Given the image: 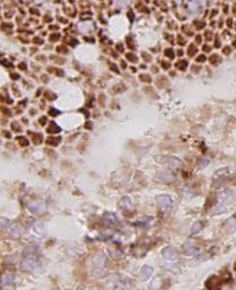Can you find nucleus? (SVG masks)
<instances>
[{"label": "nucleus", "instance_id": "0eeeda50", "mask_svg": "<svg viewBox=\"0 0 236 290\" xmlns=\"http://www.w3.org/2000/svg\"><path fill=\"white\" fill-rule=\"evenodd\" d=\"M120 207L124 208L125 210H130L132 208L131 199H128V198H123V200L120 201Z\"/></svg>", "mask_w": 236, "mask_h": 290}, {"label": "nucleus", "instance_id": "f03ea898", "mask_svg": "<svg viewBox=\"0 0 236 290\" xmlns=\"http://www.w3.org/2000/svg\"><path fill=\"white\" fill-rule=\"evenodd\" d=\"M157 201H158V205H159L160 209L162 210L163 213H167L169 212L173 206V201H171L170 197L166 196V195H161V196L157 197Z\"/></svg>", "mask_w": 236, "mask_h": 290}, {"label": "nucleus", "instance_id": "9b49d317", "mask_svg": "<svg viewBox=\"0 0 236 290\" xmlns=\"http://www.w3.org/2000/svg\"><path fill=\"white\" fill-rule=\"evenodd\" d=\"M209 164V160H207V158H200L199 160H198V165H199V167H206Z\"/></svg>", "mask_w": 236, "mask_h": 290}, {"label": "nucleus", "instance_id": "423d86ee", "mask_svg": "<svg viewBox=\"0 0 236 290\" xmlns=\"http://www.w3.org/2000/svg\"><path fill=\"white\" fill-rule=\"evenodd\" d=\"M151 273H152V268L150 267V266H144L141 271V278L143 280H146L151 276Z\"/></svg>", "mask_w": 236, "mask_h": 290}, {"label": "nucleus", "instance_id": "f8f14e48", "mask_svg": "<svg viewBox=\"0 0 236 290\" xmlns=\"http://www.w3.org/2000/svg\"><path fill=\"white\" fill-rule=\"evenodd\" d=\"M235 270H236V266H235Z\"/></svg>", "mask_w": 236, "mask_h": 290}, {"label": "nucleus", "instance_id": "20e7f679", "mask_svg": "<svg viewBox=\"0 0 236 290\" xmlns=\"http://www.w3.org/2000/svg\"><path fill=\"white\" fill-rule=\"evenodd\" d=\"M163 257L166 259H175L177 257V251L173 247H168V248L163 250Z\"/></svg>", "mask_w": 236, "mask_h": 290}, {"label": "nucleus", "instance_id": "1a4fd4ad", "mask_svg": "<svg viewBox=\"0 0 236 290\" xmlns=\"http://www.w3.org/2000/svg\"><path fill=\"white\" fill-rule=\"evenodd\" d=\"M235 226H236V224H235V221H234V220H229V221L225 224L226 230H227L228 232L234 231V230H235Z\"/></svg>", "mask_w": 236, "mask_h": 290}, {"label": "nucleus", "instance_id": "9d476101", "mask_svg": "<svg viewBox=\"0 0 236 290\" xmlns=\"http://www.w3.org/2000/svg\"><path fill=\"white\" fill-rule=\"evenodd\" d=\"M201 226H202V225H201V223H200V222H196V223H194V224H193L191 232H192L193 234H195V233H198V232L201 230Z\"/></svg>", "mask_w": 236, "mask_h": 290}, {"label": "nucleus", "instance_id": "f257e3e1", "mask_svg": "<svg viewBox=\"0 0 236 290\" xmlns=\"http://www.w3.org/2000/svg\"><path fill=\"white\" fill-rule=\"evenodd\" d=\"M232 192L230 191H224L220 192L218 195L217 199H216V204L214 206L212 207V210H211V214H219V213H222L225 208L227 207V205L229 204V201L232 200Z\"/></svg>", "mask_w": 236, "mask_h": 290}, {"label": "nucleus", "instance_id": "6e6552de", "mask_svg": "<svg viewBox=\"0 0 236 290\" xmlns=\"http://www.w3.org/2000/svg\"><path fill=\"white\" fill-rule=\"evenodd\" d=\"M115 222H116V216H115V215L108 214L107 216H106V218H105V224L111 225V224H114Z\"/></svg>", "mask_w": 236, "mask_h": 290}, {"label": "nucleus", "instance_id": "7ed1b4c3", "mask_svg": "<svg viewBox=\"0 0 236 290\" xmlns=\"http://www.w3.org/2000/svg\"><path fill=\"white\" fill-rule=\"evenodd\" d=\"M165 160V163L167 164L168 166L171 167V168H179L182 166V162L177 158H174V157H163L162 158Z\"/></svg>", "mask_w": 236, "mask_h": 290}, {"label": "nucleus", "instance_id": "39448f33", "mask_svg": "<svg viewBox=\"0 0 236 290\" xmlns=\"http://www.w3.org/2000/svg\"><path fill=\"white\" fill-rule=\"evenodd\" d=\"M183 248H184V251H185L187 255H194V254L198 253V249H196L195 247H193L192 245L189 243V242H186Z\"/></svg>", "mask_w": 236, "mask_h": 290}]
</instances>
